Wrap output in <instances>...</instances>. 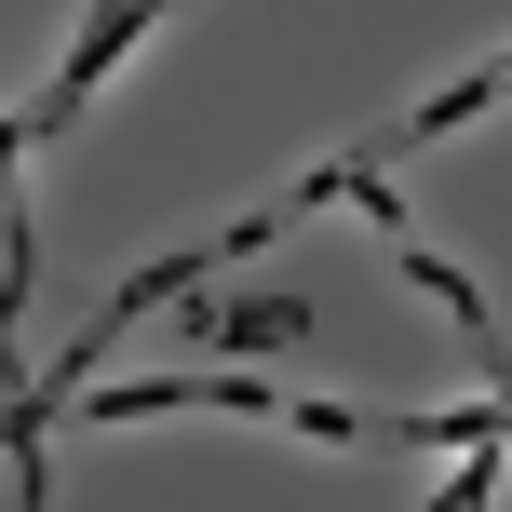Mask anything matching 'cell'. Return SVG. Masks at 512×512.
<instances>
[{"label": "cell", "instance_id": "1", "mask_svg": "<svg viewBox=\"0 0 512 512\" xmlns=\"http://www.w3.org/2000/svg\"><path fill=\"white\" fill-rule=\"evenodd\" d=\"M162 14H176V0H108V14L81 27V54H68V81H54V95H41V108H27V122H14V149H54V135H68L81 108H95V81L122 68V54H135V27H162Z\"/></svg>", "mask_w": 512, "mask_h": 512}, {"label": "cell", "instance_id": "2", "mask_svg": "<svg viewBox=\"0 0 512 512\" xmlns=\"http://www.w3.org/2000/svg\"><path fill=\"white\" fill-rule=\"evenodd\" d=\"M310 310L297 297H243V310H189V351H297Z\"/></svg>", "mask_w": 512, "mask_h": 512}]
</instances>
